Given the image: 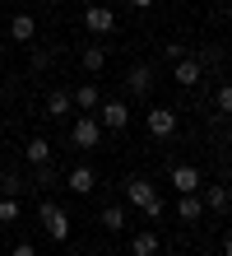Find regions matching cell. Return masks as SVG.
<instances>
[{"instance_id": "7c38bea8", "label": "cell", "mask_w": 232, "mask_h": 256, "mask_svg": "<svg viewBox=\"0 0 232 256\" xmlns=\"http://www.w3.org/2000/svg\"><path fill=\"white\" fill-rule=\"evenodd\" d=\"M200 74H205V70H200L195 56H181V61H177V84H181V88H195Z\"/></svg>"}, {"instance_id": "ac0fdd59", "label": "cell", "mask_w": 232, "mask_h": 256, "mask_svg": "<svg viewBox=\"0 0 232 256\" xmlns=\"http://www.w3.org/2000/svg\"><path fill=\"white\" fill-rule=\"evenodd\" d=\"M79 61H84V70H88V74H98V70L107 66V47H98V42H93V47H84Z\"/></svg>"}, {"instance_id": "8fae6325", "label": "cell", "mask_w": 232, "mask_h": 256, "mask_svg": "<svg viewBox=\"0 0 232 256\" xmlns=\"http://www.w3.org/2000/svg\"><path fill=\"white\" fill-rule=\"evenodd\" d=\"M65 186H70L74 196H88L93 186H98V172H93V168H70V177H65Z\"/></svg>"}, {"instance_id": "484cf974", "label": "cell", "mask_w": 232, "mask_h": 256, "mask_svg": "<svg viewBox=\"0 0 232 256\" xmlns=\"http://www.w3.org/2000/svg\"><path fill=\"white\" fill-rule=\"evenodd\" d=\"M223 256H232V238H228V242H223Z\"/></svg>"}, {"instance_id": "cb8c5ba5", "label": "cell", "mask_w": 232, "mask_h": 256, "mask_svg": "<svg viewBox=\"0 0 232 256\" xmlns=\"http://www.w3.org/2000/svg\"><path fill=\"white\" fill-rule=\"evenodd\" d=\"M9 256H37V247H33V242H19V247H14Z\"/></svg>"}, {"instance_id": "8992f818", "label": "cell", "mask_w": 232, "mask_h": 256, "mask_svg": "<svg viewBox=\"0 0 232 256\" xmlns=\"http://www.w3.org/2000/svg\"><path fill=\"white\" fill-rule=\"evenodd\" d=\"M84 28H88V33H112V28H116V10H107V5H88L84 10Z\"/></svg>"}, {"instance_id": "2e32d148", "label": "cell", "mask_w": 232, "mask_h": 256, "mask_svg": "<svg viewBox=\"0 0 232 256\" xmlns=\"http://www.w3.org/2000/svg\"><path fill=\"white\" fill-rule=\"evenodd\" d=\"M23 154H28V163H33V168H37V163H51V144H46L42 135H33V140H28V149H23Z\"/></svg>"}, {"instance_id": "3957f363", "label": "cell", "mask_w": 232, "mask_h": 256, "mask_svg": "<svg viewBox=\"0 0 232 256\" xmlns=\"http://www.w3.org/2000/svg\"><path fill=\"white\" fill-rule=\"evenodd\" d=\"M70 144H74V149H98V144H102L98 116H79V122L70 126Z\"/></svg>"}, {"instance_id": "30bf717a", "label": "cell", "mask_w": 232, "mask_h": 256, "mask_svg": "<svg viewBox=\"0 0 232 256\" xmlns=\"http://www.w3.org/2000/svg\"><path fill=\"white\" fill-rule=\"evenodd\" d=\"M126 88L139 98V94H149L153 88V66H130V74H126Z\"/></svg>"}, {"instance_id": "44dd1931", "label": "cell", "mask_w": 232, "mask_h": 256, "mask_svg": "<svg viewBox=\"0 0 232 256\" xmlns=\"http://www.w3.org/2000/svg\"><path fill=\"white\" fill-rule=\"evenodd\" d=\"M19 219V200L14 196H0V224H14Z\"/></svg>"}, {"instance_id": "ffe728a7", "label": "cell", "mask_w": 232, "mask_h": 256, "mask_svg": "<svg viewBox=\"0 0 232 256\" xmlns=\"http://www.w3.org/2000/svg\"><path fill=\"white\" fill-rule=\"evenodd\" d=\"M23 191H28V186H23V177H19V172H5V177H0V196H14V200H19Z\"/></svg>"}, {"instance_id": "7a4b0ae2", "label": "cell", "mask_w": 232, "mask_h": 256, "mask_svg": "<svg viewBox=\"0 0 232 256\" xmlns=\"http://www.w3.org/2000/svg\"><path fill=\"white\" fill-rule=\"evenodd\" d=\"M37 214H42V228H46V238H51V242H65V238H70V214H65L60 205L42 200V210H37Z\"/></svg>"}, {"instance_id": "4316f807", "label": "cell", "mask_w": 232, "mask_h": 256, "mask_svg": "<svg viewBox=\"0 0 232 256\" xmlns=\"http://www.w3.org/2000/svg\"><path fill=\"white\" fill-rule=\"evenodd\" d=\"M46 5H60V0H46Z\"/></svg>"}, {"instance_id": "e0dca14e", "label": "cell", "mask_w": 232, "mask_h": 256, "mask_svg": "<svg viewBox=\"0 0 232 256\" xmlns=\"http://www.w3.org/2000/svg\"><path fill=\"white\" fill-rule=\"evenodd\" d=\"M130 252L135 256H158V233H135L130 238Z\"/></svg>"}, {"instance_id": "5b68a950", "label": "cell", "mask_w": 232, "mask_h": 256, "mask_svg": "<svg viewBox=\"0 0 232 256\" xmlns=\"http://www.w3.org/2000/svg\"><path fill=\"white\" fill-rule=\"evenodd\" d=\"M144 126H149L153 140H167V135H177V112H172V108H149Z\"/></svg>"}, {"instance_id": "6da1fadb", "label": "cell", "mask_w": 232, "mask_h": 256, "mask_svg": "<svg viewBox=\"0 0 232 256\" xmlns=\"http://www.w3.org/2000/svg\"><path fill=\"white\" fill-rule=\"evenodd\" d=\"M126 200H130L144 219H158V214H163V196H158V186H153V182H144V177H130V182H126Z\"/></svg>"}, {"instance_id": "603a6c76", "label": "cell", "mask_w": 232, "mask_h": 256, "mask_svg": "<svg viewBox=\"0 0 232 256\" xmlns=\"http://www.w3.org/2000/svg\"><path fill=\"white\" fill-rule=\"evenodd\" d=\"M33 182L37 186H51L56 182V168H51V163H37V168H33Z\"/></svg>"}, {"instance_id": "7402d4cb", "label": "cell", "mask_w": 232, "mask_h": 256, "mask_svg": "<svg viewBox=\"0 0 232 256\" xmlns=\"http://www.w3.org/2000/svg\"><path fill=\"white\" fill-rule=\"evenodd\" d=\"M214 108H219L223 116H232V84H223L219 94H214Z\"/></svg>"}, {"instance_id": "52a82bcc", "label": "cell", "mask_w": 232, "mask_h": 256, "mask_svg": "<svg viewBox=\"0 0 232 256\" xmlns=\"http://www.w3.org/2000/svg\"><path fill=\"white\" fill-rule=\"evenodd\" d=\"M98 108H102V122L98 126H107V130H126L130 126V108H126V102H98Z\"/></svg>"}, {"instance_id": "9c48e42d", "label": "cell", "mask_w": 232, "mask_h": 256, "mask_svg": "<svg viewBox=\"0 0 232 256\" xmlns=\"http://www.w3.org/2000/svg\"><path fill=\"white\" fill-rule=\"evenodd\" d=\"M200 200H205V210H214V214H228V210H232V191L214 182V186H205V196H200Z\"/></svg>"}, {"instance_id": "d6986e66", "label": "cell", "mask_w": 232, "mask_h": 256, "mask_svg": "<svg viewBox=\"0 0 232 256\" xmlns=\"http://www.w3.org/2000/svg\"><path fill=\"white\" fill-rule=\"evenodd\" d=\"M102 228L107 233H121V228H126V210H121V205H107L102 210Z\"/></svg>"}, {"instance_id": "d4e9b609", "label": "cell", "mask_w": 232, "mask_h": 256, "mask_svg": "<svg viewBox=\"0 0 232 256\" xmlns=\"http://www.w3.org/2000/svg\"><path fill=\"white\" fill-rule=\"evenodd\" d=\"M130 5H135V10H153L158 0H130Z\"/></svg>"}, {"instance_id": "277c9868", "label": "cell", "mask_w": 232, "mask_h": 256, "mask_svg": "<svg viewBox=\"0 0 232 256\" xmlns=\"http://www.w3.org/2000/svg\"><path fill=\"white\" fill-rule=\"evenodd\" d=\"M167 182L177 186V196H186V191H200V186H205V177H200V168H195V163H172Z\"/></svg>"}, {"instance_id": "4fadbf2b", "label": "cell", "mask_w": 232, "mask_h": 256, "mask_svg": "<svg viewBox=\"0 0 232 256\" xmlns=\"http://www.w3.org/2000/svg\"><path fill=\"white\" fill-rule=\"evenodd\" d=\"M9 38H14V42H33V38H37L33 14H14V19H9Z\"/></svg>"}, {"instance_id": "9a60e30c", "label": "cell", "mask_w": 232, "mask_h": 256, "mask_svg": "<svg viewBox=\"0 0 232 256\" xmlns=\"http://www.w3.org/2000/svg\"><path fill=\"white\" fill-rule=\"evenodd\" d=\"M74 108H84V112H93V108H98V102H102V94H98V84H84V88H74Z\"/></svg>"}, {"instance_id": "ba28073f", "label": "cell", "mask_w": 232, "mask_h": 256, "mask_svg": "<svg viewBox=\"0 0 232 256\" xmlns=\"http://www.w3.org/2000/svg\"><path fill=\"white\" fill-rule=\"evenodd\" d=\"M200 214H205V200H200V191L177 196V219H181V224H195Z\"/></svg>"}, {"instance_id": "5bb4252c", "label": "cell", "mask_w": 232, "mask_h": 256, "mask_svg": "<svg viewBox=\"0 0 232 256\" xmlns=\"http://www.w3.org/2000/svg\"><path fill=\"white\" fill-rule=\"evenodd\" d=\"M70 108H74V98L65 88H51V94H46V116H65Z\"/></svg>"}]
</instances>
